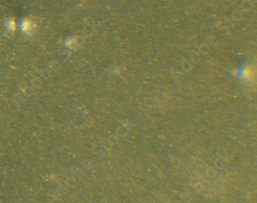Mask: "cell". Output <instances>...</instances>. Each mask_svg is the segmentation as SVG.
I'll list each match as a JSON object with an SVG mask.
<instances>
[{"instance_id":"1","label":"cell","mask_w":257,"mask_h":203,"mask_svg":"<svg viewBox=\"0 0 257 203\" xmlns=\"http://www.w3.org/2000/svg\"><path fill=\"white\" fill-rule=\"evenodd\" d=\"M254 71L252 68L247 67L245 70L243 71L242 73V77L245 80H250L252 78L254 77Z\"/></svg>"}]
</instances>
